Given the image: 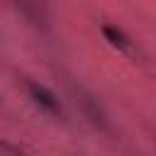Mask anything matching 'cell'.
I'll return each instance as SVG.
<instances>
[{
    "label": "cell",
    "mask_w": 156,
    "mask_h": 156,
    "mask_svg": "<svg viewBox=\"0 0 156 156\" xmlns=\"http://www.w3.org/2000/svg\"><path fill=\"white\" fill-rule=\"evenodd\" d=\"M105 34L110 37V41L115 44V46H119L122 51H129V44H127V39L119 34V32H115V29H110V27H105Z\"/></svg>",
    "instance_id": "obj_2"
},
{
    "label": "cell",
    "mask_w": 156,
    "mask_h": 156,
    "mask_svg": "<svg viewBox=\"0 0 156 156\" xmlns=\"http://www.w3.org/2000/svg\"><path fill=\"white\" fill-rule=\"evenodd\" d=\"M29 93H32L34 102L41 105L46 112H58V102H56V98H54L49 90H44L41 85H29Z\"/></svg>",
    "instance_id": "obj_1"
}]
</instances>
